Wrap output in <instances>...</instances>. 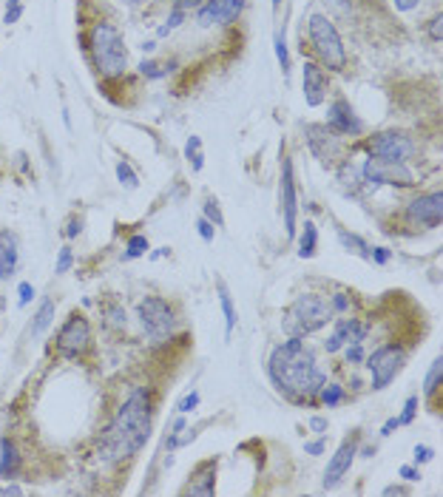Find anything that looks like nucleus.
<instances>
[{
	"instance_id": "nucleus-12",
	"label": "nucleus",
	"mask_w": 443,
	"mask_h": 497,
	"mask_svg": "<svg viewBox=\"0 0 443 497\" xmlns=\"http://www.w3.org/2000/svg\"><path fill=\"white\" fill-rule=\"evenodd\" d=\"M406 216L409 222L415 225H424V227H437L440 225V216H443V194L440 191H432V194H424L409 202L406 207Z\"/></svg>"
},
{
	"instance_id": "nucleus-60",
	"label": "nucleus",
	"mask_w": 443,
	"mask_h": 497,
	"mask_svg": "<svg viewBox=\"0 0 443 497\" xmlns=\"http://www.w3.org/2000/svg\"><path fill=\"white\" fill-rule=\"evenodd\" d=\"M3 310H6V301H3V298H0V313H3Z\"/></svg>"
},
{
	"instance_id": "nucleus-47",
	"label": "nucleus",
	"mask_w": 443,
	"mask_h": 497,
	"mask_svg": "<svg viewBox=\"0 0 443 497\" xmlns=\"http://www.w3.org/2000/svg\"><path fill=\"white\" fill-rule=\"evenodd\" d=\"M398 475H401L404 480H409V483H418V480H421V471H418V466H415V463H412V466H401Z\"/></svg>"
},
{
	"instance_id": "nucleus-16",
	"label": "nucleus",
	"mask_w": 443,
	"mask_h": 497,
	"mask_svg": "<svg viewBox=\"0 0 443 497\" xmlns=\"http://www.w3.org/2000/svg\"><path fill=\"white\" fill-rule=\"evenodd\" d=\"M356 455H358L356 438H347V440L338 446V452L330 458V463H327V471H324V489H333V486L347 475L349 466H353V460H356Z\"/></svg>"
},
{
	"instance_id": "nucleus-31",
	"label": "nucleus",
	"mask_w": 443,
	"mask_h": 497,
	"mask_svg": "<svg viewBox=\"0 0 443 497\" xmlns=\"http://www.w3.org/2000/svg\"><path fill=\"white\" fill-rule=\"evenodd\" d=\"M116 179H120V182L128 187V191H134V187L139 185V176L134 174V168H131V165H128L125 159L116 162Z\"/></svg>"
},
{
	"instance_id": "nucleus-27",
	"label": "nucleus",
	"mask_w": 443,
	"mask_h": 497,
	"mask_svg": "<svg viewBox=\"0 0 443 497\" xmlns=\"http://www.w3.org/2000/svg\"><path fill=\"white\" fill-rule=\"evenodd\" d=\"M318 392H321V404L327 407V409L338 407L341 400L347 398V392H344V387H341V384H324V387H321Z\"/></svg>"
},
{
	"instance_id": "nucleus-10",
	"label": "nucleus",
	"mask_w": 443,
	"mask_h": 497,
	"mask_svg": "<svg viewBox=\"0 0 443 497\" xmlns=\"http://www.w3.org/2000/svg\"><path fill=\"white\" fill-rule=\"evenodd\" d=\"M88 344H91V327H88V321L80 313H72V316H68V321L60 327V333H57L60 355H63V358H68V361H74V358H80V355L88 349Z\"/></svg>"
},
{
	"instance_id": "nucleus-38",
	"label": "nucleus",
	"mask_w": 443,
	"mask_h": 497,
	"mask_svg": "<svg viewBox=\"0 0 443 497\" xmlns=\"http://www.w3.org/2000/svg\"><path fill=\"white\" fill-rule=\"evenodd\" d=\"M432 458H435V449H432V446H426V443H418V446H415V452H412V460H415V466L429 463Z\"/></svg>"
},
{
	"instance_id": "nucleus-43",
	"label": "nucleus",
	"mask_w": 443,
	"mask_h": 497,
	"mask_svg": "<svg viewBox=\"0 0 443 497\" xmlns=\"http://www.w3.org/2000/svg\"><path fill=\"white\" fill-rule=\"evenodd\" d=\"M188 17V12H182V9H171V14H168V20H165V29L168 32H174L176 26H182V20Z\"/></svg>"
},
{
	"instance_id": "nucleus-14",
	"label": "nucleus",
	"mask_w": 443,
	"mask_h": 497,
	"mask_svg": "<svg viewBox=\"0 0 443 497\" xmlns=\"http://www.w3.org/2000/svg\"><path fill=\"white\" fill-rule=\"evenodd\" d=\"M324 125H327L333 134H338V136H358L364 131V123L356 116V111L349 108L347 100H336L327 108V123Z\"/></svg>"
},
{
	"instance_id": "nucleus-28",
	"label": "nucleus",
	"mask_w": 443,
	"mask_h": 497,
	"mask_svg": "<svg viewBox=\"0 0 443 497\" xmlns=\"http://www.w3.org/2000/svg\"><path fill=\"white\" fill-rule=\"evenodd\" d=\"M440 378H443V358H435L432 367H429V372H426V384H424V395H426V398H432V395L437 392Z\"/></svg>"
},
{
	"instance_id": "nucleus-56",
	"label": "nucleus",
	"mask_w": 443,
	"mask_h": 497,
	"mask_svg": "<svg viewBox=\"0 0 443 497\" xmlns=\"http://www.w3.org/2000/svg\"><path fill=\"white\" fill-rule=\"evenodd\" d=\"M384 494H406V489L404 486H387Z\"/></svg>"
},
{
	"instance_id": "nucleus-24",
	"label": "nucleus",
	"mask_w": 443,
	"mask_h": 497,
	"mask_svg": "<svg viewBox=\"0 0 443 497\" xmlns=\"http://www.w3.org/2000/svg\"><path fill=\"white\" fill-rule=\"evenodd\" d=\"M216 290H219L222 313H225V333H227V338H230L233 327H236V307H233V298H230V293H227V284H225V281H219V284H216Z\"/></svg>"
},
{
	"instance_id": "nucleus-26",
	"label": "nucleus",
	"mask_w": 443,
	"mask_h": 497,
	"mask_svg": "<svg viewBox=\"0 0 443 497\" xmlns=\"http://www.w3.org/2000/svg\"><path fill=\"white\" fill-rule=\"evenodd\" d=\"M185 156H188V162H191V171L199 174V171H202V165H205L202 139H199V136H191L188 142H185Z\"/></svg>"
},
{
	"instance_id": "nucleus-15",
	"label": "nucleus",
	"mask_w": 443,
	"mask_h": 497,
	"mask_svg": "<svg viewBox=\"0 0 443 497\" xmlns=\"http://www.w3.org/2000/svg\"><path fill=\"white\" fill-rule=\"evenodd\" d=\"M367 333H369V324H361L358 318H338L333 336L324 341V349H327V352H338L347 344H361L367 338Z\"/></svg>"
},
{
	"instance_id": "nucleus-40",
	"label": "nucleus",
	"mask_w": 443,
	"mask_h": 497,
	"mask_svg": "<svg viewBox=\"0 0 443 497\" xmlns=\"http://www.w3.org/2000/svg\"><path fill=\"white\" fill-rule=\"evenodd\" d=\"M105 313H108V321H111L114 327H123V324H125V310H123L120 304H108Z\"/></svg>"
},
{
	"instance_id": "nucleus-22",
	"label": "nucleus",
	"mask_w": 443,
	"mask_h": 497,
	"mask_svg": "<svg viewBox=\"0 0 443 497\" xmlns=\"http://www.w3.org/2000/svg\"><path fill=\"white\" fill-rule=\"evenodd\" d=\"M318 247V230L310 219H305V230H301V239H298V256L301 258H313Z\"/></svg>"
},
{
	"instance_id": "nucleus-59",
	"label": "nucleus",
	"mask_w": 443,
	"mask_h": 497,
	"mask_svg": "<svg viewBox=\"0 0 443 497\" xmlns=\"http://www.w3.org/2000/svg\"><path fill=\"white\" fill-rule=\"evenodd\" d=\"M336 3H338L344 12H349V0H336Z\"/></svg>"
},
{
	"instance_id": "nucleus-58",
	"label": "nucleus",
	"mask_w": 443,
	"mask_h": 497,
	"mask_svg": "<svg viewBox=\"0 0 443 497\" xmlns=\"http://www.w3.org/2000/svg\"><path fill=\"white\" fill-rule=\"evenodd\" d=\"M375 455V446H367V449H361V458H372Z\"/></svg>"
},
{
	"instance_id": "nucleus-25",
	"label": "nucleus",
	"mask_w": 443,
	"mask_h": 497,
	"mask_svg": "<svg viewBox=\"0 0 443 497\" xmlns=\"http://www.w3.org/2000/svg\"><path fill=\"white\" fill-rule=\"evenodd\" d=\"M174 68H176V60H171V63H154V60H143V63H139V74H143V77H148V80H162V77H168Z\"/></svg>"
},
{
	"instance_id": "nucleus-39",
	"label": "nucleus",
	"mask_w": 443,
	"mask_h": 497,
	"mask_svg": "<svg viewBox=\"0 0 443 497\" xmlns=\"http://www.w3.org/2000/svg\"><path fill=\"white\" fill-rule=\"evenodd\" d=\"M196 407H199V392H196V389H194V392H188V395H185V398L179 400V404H176L179 415H188V412H194Z\"/></svg>"
},
{
	"instance_id": "nucleus-44",
	"label": "nucleus",
	"mask_w": 443,
	"mask_h": 497,
	"mask_svg": "<svg viewBox=\"0 0 443 497\" xmlns=\"http://www.w3.org/2000/svg\"><path fill=\"white\" fill-rule=\"evenodd\" d=\"M196 227H199V236H202V239H205V242H214V233H216V227H214V222H207V219L202 216V219L196 222Z\"/></svg>"
},
{
	"instance_id": "nucleus-23",
	"label": "nucleus",
	"mask_w": 443,
	"mask_h": 497,
	"mask_svg": "<svg viewBox=\"0 0 443 497\" xmlns=\"http://www.w3.org/2000/svg\"><path fill=\"white\" fill-rule=\"evenodd\" d=\"M338 242H341V247H344L347 253H356V256H361V258H367V262H369V245L361 239L358 233L338 230Z\"/></svg>"
},
{
	"instance_id": "nucleus-51",
	"label": "nucleus",
	"mask_w": 443,
	"mask_h": 497,
	"mask_svg": "<svg viewBox=\"0 0 443 497\" xmlns=\"http://www.w3.org/2000/svg\"><path fill=\"white\" fill-rule=\"evenodd\" d=\"M392 3H395L398 12H412V9L421 6V0H392Z\"/></svg>"
},
{
	"instance_id": "nucleus-42",
	"label": "nucleus",
	"mask_w": 443,
	"mask_h": 497,
	"mask_svg": "<svg viewBox=\"0 0 443 497\" xmlns=\"http://www.w3.org/2000/svg\"><path fill=\"white\" fill-rule=\"evenodd\" d=\"M392 258V253L387 247H369V262H375V265H387Z\"/></svg>"
},
{
	"instance_id": "nucleus-45",
	"label": "nucleus",
	"mask_w": 443,
	"mask_h": 497,
	"mask_svg": "<svg viewBox=\"0 0 443 497\" xmlns=\"http://www.w3.org/2000/svg\"><path fill=\"white\" fill-rule=\"evenodd\" d=\"M364 361V347L361 344H347V364H361Z\"/></svg>"
},
{
	"instance_id": "nucleus-36",
	"label": "nucleus",
	"mask_w": 443,
	"mask_h": 497,
	"mask_svg": "<svg viewBox=\"0 0 443 497\" xmlns=\"http://www.w3.org/2000/svg\"><path fill=\"white\" fill-rule=\"evenodd\" d=\"M23 17V0H6V14H3V23L12 26Z\"/></svg>"
},
{
	"instance_id": "nucleus-54",
	"label": "nucleus",
	"mask_w": 443,
	"mask_h": 497,
	"mask_svg": "<svg viewBox=\"0 0 443 497\" xmlns=\"http://www.w3.org/2000/svg\"><path fill=\"white\" fill-rule=\"evenodd\" d=\"M398 426H401V420H398V418H389V420L381 426V435H384V438H387V435H392L395 429H398Z\"/></svg>"
},
{
	"instance_id": "nucleus-50",
	"label": "nucleus",
	"mask_w": 443,
	"mask_h": 497,
	"mask_svg": "<svg viewBox=\"0 0 443 497\" xmlns=\"http://www.w3.org/2000/svg\"><path fill=\"white\" fill-rule=\"evenodd\" d=\"M310 429L318 432V435H324V432H327V418H324V415H313V418H310Z\"/></svg>"
},
{
	"instance_id": "nucleus-62",
	"label": "nucleus",
	"mask_w": 443,
	"mask_h": 497,
	"mask_svg": "<svg viewBox=\"0 0 443 497\" xmlns=\"http://www.w3.org/2000/svg\"><path fill=\"white\" fill-rule=\"evenodd\" d=\"M278 6H282V0H273V9H278Z\"/></svg>"
},
{
	"instance_id": "nucleus-33",
	"label": "nucleus",
	"mask_w": 443,
	"mask_h": 497,
	"mask_svg": "<svg viewBox=\"0 0 443 497\" xmlns=\"http://www.w3.org/2000/svg\"><path fill=\"white\" fill-rule=\"evenodd\" d=\"M338 182H344L349 191H356V187H358V171H356L349 162H344L341 168H338Z\"/></svg>"
},
{
	"instance_id": "nucleus-2",
	"label": "nucleus",
	"mask_w": 443,
	"mask_h": 497,
	"mask_svg": "<svg viewBox=\"0 0 443 497\" xmlns=\"http://www.w3.org/2000/svg\"><path fill=\"white\" fill-rule=\"evenodd\" d=\"M151 438V392L136 387L100 438V455L108 463H120L136 455Z\"/></svg>"
},
{
	"instance_id": "nucleus-4",
	"label": "nucleus",
	"mask_w": 443,
	"mask_h": 497,
	"mask_svg": "<svg viewBox=\"0 0 443 497\" xmlns=\"http://www.w3.org/2000/svg\"><path fill=\"white\" fill-rule=\"evenodd\" d=\"M333 316H336V310H333L330 298H324L318 293H305L287 307L282 324H285L287 336L305 338V336L316 333V329H321L327 321H333Z\"/></svg>"
},
{
	"instance_id": "nucleus-29",
	"label": "nucleus",
	"mask_w": 443,
	"mask_h": 497,
	"mask_svg": "<svg viewBox=\"0 0 443 497\" xmlns=\"http://www.w3.org/2000/svg\"><path fill=\"white\" fill-rule=\"evenodd\" d=\"M145 253H148V239L143 233H136V236H131V239H128V247L123 253V262H131V258H139Z\"/></svg>"
},
{
	"instance_id": "nucleus-1",
	"label": "nucleus",
	"mask_w": 443,
	"mask_h": 497,
	"mask_svg": "<svg viewBox=\"0 0 443 497\" xmlns=\"http://www.w3.org/2000/svg\"><path fill=\"white\" fill-rule=\"evenodd\" d=\"M267 369L276 389L287 395L290 400H296V404L313 400L318 389L327 384V378H324V372L316 364L313 349L296 336H290L285 344H278L273 349Z\"/></svg>"
},
{
	"instance_id": "nucleus-61",
	"label": "nucleus",
	"mask_w": 443,
	"mask_h": 497,
	"mask_svg": "<svg viewBox=\"0 0 443 497\" xmlns=\"http://www.w3.org/2000/svg\"><path fill=\"white\" fill-rule=\"evenodd\" d=\"M125 3H131V6H136V3H143V0H125Z\"/></svg>"
},
{
	"instance_id": "nucleus-48",
	"label": "nucleus",
	"mask_w": 443,
	"mask_h": 497,
	"mask_svg": "<svg viewBox=\"0 0 443 497\" xmlns=\"http://www.w3.org/2000/svg\"><path fill=\"white\" fill-rule=\"evenodd\" d=\"M330 304H333L336 313H347V310H349V298H347L344 293H336V296L330 298Z\"/></svg>"
},
{
	"instance_id": "nucleus-32",
	"label": "nucleus",
	"mask_w": 443,
	"mask_h": 497,
	"mask_svg": "<svg viewBox=\"0 0 443 497\" xmlns=\"http://www.w3.org/2000/svg\"><path fill=\"white\" fill-rule=\"evenodd\" d=\"M202 210H205V219H207V222H214V227H222V225H225V216H222V210H219V202H216L214 196H207V199H205Z\"/></svg>"
},
{
	"instance_id": "nucleus-17",
	"label": "nucleus",
	"mask_w": 443,
	"mask_h": 497,
	"mask_svg": "<svg viewBox=\"0 0 443 497\" xmlns=\"http://www.w3.org/2000/svg\"><path fill=\"white\" fill-rule=\"evenodd\" d=\"M307 145L321 162H333L338 156V134H333L327 125H307Z\"/></svg>"
},
{
	"instance_id": "nucleus-8",
	"label": "nucleus",
	"mask_w": 443,
	"mask_h": 497,
	"mask_svg": "<svg viewBox=\"0 0 443 497\" xmlns=\"http://www.w3.org/2000/svg\"><path fill=\"white\" fill-rule=\"evenodd\" d=\"M404 361L406 352L398 344H384L381 349L372 352L367 358V367L372 372V389H387L395 381V375L404 369Z\"/></svg>"
},
{
	"instance_id": "nucleus-11",
	"label": "nucleus",
	"mask_w": 443,
	"mask_h": 497,
	"mask_svg": "<svg viewBox=\"0 0 443 497\" xmlns=\"http://www.w3.org/2000/svg\"><path fill=\"white\" fill-rule=\"evenodd\" d=\"M278 194H282V216H285V230L293 239L296 236V213H298V196H296V179H293V159L282 156V185H278Z\"/></svg>"
},
{
	"instance_id": "nucleus-49",
	"label": "nucleus",
	"mask_w": 443,
	"mask_h": 497,
	"mask_svg": "<svg viewBox=\"0 0 443 497\" xmlns=\"http://www.w3.org/2000/svg\"><path fill=\"white\" fill-rule=\"evenodd\" d=\"M324 449H327V440H324V438H318V440H310V443H305V452H307V455H321Z\"/></svg>"
},
{
	"instance_id": "nucleus-52",
	"label": "nucleus",
	"mask_w": 443,
	"mask_h": 497,
	"mask_svg": "<svg viewBox=\"0 0 443 497\" xmlns=\"http://www.w3.org/2000/svg\"><path fill=\"white\" fill-rule=\"evenodd\" d=\"M202 0H174V9H182V12H188V9H199Z\"/></svg>"
},
{
	"instance_id": "nucleus-21",
	"label": "nucleus",
	"mask_w": 443,
	"mask_h": 497,
	"mask_svg": "<svg viewBox=\"0 0 443 497\" xmlns=\"http://www.w3.org/2000/svg\"><path fill=\"white\" fill-rule=\"evenodd\" d=\"M54 310H57L54 298H43L40 310L34 313V321H32V327H29V333H32V336H40L43 329H45V327H49V324L54 321Z\"/></svg>"
},
{
	"instance_id": "nucleus-46",
	"label": "nucleus",
	"mask_w": 443,
	"mask_h": 497,
	"mask_svg": "<svg viewBox=\"0 0 443 497\" xmlns=\"http://www.w3.org/2000/svg\"><path fill=\"white\" fill-rule=\"evenodd\" d=\"M429 37H432L435 43H437V40L443 37V17H440V14L429 20Z\"/></svg>"
},
{
	"instance_id": "nucleus-5",
	"label": "nucleus",
	"mask_w": 443,
	"mask_h": 497,
	"mask_svg": "<svg viewBox=\"0 0 443 497\" xmlns=\"http://www.w3.org/2000/svg\"><path fill=\"white\" fill-rule=\"evenodd\" d=\"M307 32H310V43H313V52L316 57L333 68V71H344L347 65V49L341 43V34L338 29L333 26V20L327 14H310V23H307Z\"/></svg>"
},
{
	"instance_id": "nucleus-41",
	"label": "nucleus",
	"mask_w": 443,
	"mask_h": 497,
	"mask_svg": "<svg viewBox=\"0 0 443 497\" xmlns=\"http://www.w3.org/2000/svg\"><path fill=\"white\" fill-rule=\"evenodd\" d=\"M17 296H20V298H17V301H20V307H26V304H29V301L34 298V287H32L29 281H20V287H17Z\"/></svg>"
},
{
	"instance_id": "nucleus-3",
	"label": "nucleus",
	"mask_w": 443,
	"mask_h": 497,
	"mask_svg": "<svg viewBox=\"0 0 443 497\" xmlns=\"http://www.w3.org/2000/svg\"><path fill=\"white\" fill-rule=\"evenodd\" d=\"M88 52L94 60L97 71L108 80H116L125 74L128 68V52H125V40L120 34V29L111 26V23H97L88 34Z\"/></svg>"
},
{
	"instance_id": "nucleus-19",
	"label": "nucleus",
	"mask_w": 443,
	"mask_h": 497,
	"mask_svg": "<svg viewBox=\"0 0 443 497\" xmlns=\"http://www.w3.org/2000/svg\"><path fill=\"white\" fill-rule=\"evenodd\" d=\"M20 471V452L12 438H0V478H14Z\"/></svg>"
},
{
	"instance_id": "nucleus-34",
	"label": "nucleus",
	"mask_w": 443,
	"mask_h": 497,
	"mask_svg": "<svg viewBox=\"0 0 443 497\" xmlns=\"http://www.w3.org/2000/svg\"><path fill=\"white\" fill-rule=\"evenodd\" d=\"M276 57H278V63H282V71L287 74V71H290V54H287L285 32H278V34H276Z\"/></svg>"
},
{
	"instance_id": "nucleus-6",
	"label": "nucleus",
	"mask_w": 443,
	"mask_h": 497,
	"mask_svg": "<svg viewBox=\"0 0 443 497\" xmlns=\"http://www.w3.org/2000/svg\"><path fill=\"white\" fill-rule=\"evenodd\" d=\"M136 316H139V324H143V333L151 338V344H168L174 338L176 316H174V307L165 298L145 296L136 307Z\"/></svg>"
},
{
	"instance_id": "nucleus-53",
	"label": "nucleus",
	"mask_w": 443,
	"mask_h": 497,
	"mask_svg": "<svg viewBox=\"0 0 443 497\" xmlns=\"http://www.w3.org/2000/svg\"><path fill=\"white\" fill-rule=\"evenodd\" d=\"M80 230H83V222L72 219V222H68V227H65V236H68V239H74V236H80Z\"/></svg>"
},
{
	"instance_id": "nucleus-18",
	"label": "nucleus",
	"mask_w": 443,
	"mask_h": 497,
	"mask_svg": "<svg viewBox=\"0 0 443 497\" xmlns=\"http://www.w3.org/2000/svg\"><path fill=\"white\" fill-rule=\"evenodd\" d=\"M20 262V245L12 230H0V278H12Z\"/></svg>"
},
{
	"instance_id": "nucleus-20",
	"label": "nucleus",
	"mask_w": 443,
	"mask_h": 497,
	"mask_svg": "<svg viewBox=\"0 0 443 497\" xmlns=\"http://www.w3.org/2000/svg\"><path fill=\"white\" fill-rule=\"evenodd\" d=\"M196 23H199L202 29L225 26V20H222V9H219V0H202L199 9H196Z\"/></svg>"
},
{
	"instance_id": "nucleus-13",
	"label": "nucleus",
	"mask_w": 443,
	"mask_h": 497,
	"mask_svg": "<svg viewBox=\"0 0 443 497\" xmlns=\"http://www.w3.org/2000/svg\"><path fill=\"white\" fill-rule=\"evenodd\" d=\"M301 88H305V103L310 108H318L327 100V74H324L318 63L305 60V65H301Z\"/></svg>"
},
{
	"instance_id": "nucleus-37",
	"label": "nucleus",
	"mask_w": 443,
	"mask_h": 497,
	"mask_svg": "<svg viewBox=\"0 0 443 497\" xmlns=\"http://www.w3.org/2000/svg\"><path fill=\"white\" fill-rule=\"evenodd\" d=\"M72 265H74V253H72V247H63L60 256H57L54 273H68V270H72Z\"/></svg>"
},
{
	"instance_id": "nucleus-30",
	"label": "nucleus",
	"mask_w": 443,
	"mask_h": 497,
	"mask_svg": "<svg viewBox=\"0 0 443 497\" xmlns=\"http://www.w3.org/2000/svg\"><path fill=\"white\" fill-rule=\"evenodd\" d=\"M245 3H247V0H219V9H222L225 26H230L233 20H239V14L245 12Z\"/></svg>"
},
{
	"instance_id": "nucleus-7",
	"label": "nucleus",
	"mask_w": 443,
	"mask_h": 497,
	"mask_svg": "<svg viewBox=\"0 0 443 497\" xmlns=\"http://www.w3.org/2000/svg\"><path fill=\"white\" fill-rule=\"evenodd\" d=\"M364 148H367L369 159H381V162H409L418 151L412 136H406L401 131H381L375 136H369L364 142Z\"/></svg>"
},
{
	"instance_id": "nucleus-55",
	"label": "nucleus",
	"mask_w": 443,
	"mask_h": 497,
	"mask_svg": "<svg viewBox=\"0 0 443 497\" xmlns=\"http://www.w3.org/2000/svg\"><path fill=\"white\" fill-rule=\"evenodd\" d=\"M182 429H185V418L179 415V418L174 420V426H171V435H176V438H179V432H182Z\"/></svg>"
},
{
	"instance_id": "nucleus-57",
	"label": "nucleus",
	"mask_w": 443,
	"mask_h": 497,
	"mask_svg": "<svg viewBox=\"0 0 443 497\" xmlns=\"http://www.w3.org/2000/svg\"><path fill=\"white\" fill-rule=\"evenodd\" d=\"M139 49H143V52H148V54H151V52L156 49V43H154V40H148V43H143V45H139Z\"/></svg>"
},
{
	"instance_id": "nucleus-35",
	"label": "nucleus",
	"mask_w": 443,
	"mask_h": 497,
	"mask_svg": "<svg viewBox=\"0 0 443 497\" xmlns=\"http://www.w3.org/2000/svg\"><path fill=\"white\" fill-rule=\"evenodd\" d=\"M415 415H418V395H409V398H406V404H404V412L398 415L401 426H409V423L415 420Z\"/></svg>"
},
{
	"instance_id": "nucleus-9",
	"label": "nucleus",
	"mask_w": 443,
	"mask_h": 497,
	"mask_svg": "<svg viewBox=\"0 0 443 497\" xmlns=\"http://www.w3.org/2000/svg\"><path fill=\"white\" fill-rule=\"evenodd\" d=\"M361 182L378 187V185H395V187H412L415 174L406 168V162H381L367 159L361 165Z\"/></svg>"
}]
</instances>
